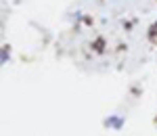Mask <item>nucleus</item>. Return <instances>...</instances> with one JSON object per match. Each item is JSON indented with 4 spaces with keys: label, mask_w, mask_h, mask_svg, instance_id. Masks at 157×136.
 I'll return each instance as SVG.
<instances>
[{
    "label": "nucleus",
    "mask_w": 157,
    "mask_h": 136,
    "mask_svg": "<svg viewBox=\"0 0 157 136\" xmlns=\"http://www.w3.org/2000/svg\"><path fill=\"white\" fill-rule=\"evenodd\" d=\"M6 57H9V46L2 48V63H6Z\"/></svg>",
    "instance_id": "1"
}]
</instances>
